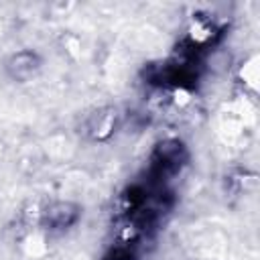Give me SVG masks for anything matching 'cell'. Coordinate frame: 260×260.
I'll list each match as a JSON object with an SVG mask.
<instances>
[{"mask_svg": "<svg viewBox=\"0 0 260 260\" xmlns=\"http://www.w3.org/2000/svg\"><path fill=\"white\" fill-rule=\"evenodd\" d=\"M81 205L69 199H55L49 201L39 215V223L49 234H63L71 228H75L81 219Z\"/></svg>", "mask_w": 260, "mask_h": 260, "instance_id": "6da1fadb", "label": "cell"}, {"mask_svg": "<svg viewBox=\"0 0 260 260\" xmlns=\"http://www.w3.org/2000/svg\"><path fill=\"white\" fill-rule=\"evenodd\" d=\"M43 57L35 49H18L4 59V73L14 83H28L43 71Z\"/></svg>", "mask_w": 260, "mask_h": 260, "instance_id": "7a4b0ae2", "label": "cell"}, {"mask_svg": "<svg viewBox=\"0 0 260 260\" xmlns=\"http://www.w3.org/2000/svg\"><path fill=\"white\" fill-rule=\"evenodd\" d=\"M120 126V112L116 106H102L87 114L83 122V134L91 142H106L110 140Z\"/></svg>", "mask_w": 260, "mask_h": 260, "instance_id": "3957f363", "label": "cell"}]
</instances>
